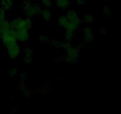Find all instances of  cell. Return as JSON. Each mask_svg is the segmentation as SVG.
<instances>
[{
  "label": "cell",
  "mask_w": 121,
  "mask_h": 114,
  "mask_svg": "<svg viewBox=\"0 0 121 114\" xmlns=\"http://www.w3.org/2000/svg\"><path fill=\"white\" fill-rule=\"evenodd\" d=\"M23 60L26 64H30V63L32 62V55L24 54Z\"/></svg>",
  "instance_id": "obj_20"
},
{
  "label": "cell",
  "mask_w": 121,
  "mask_h": 114,
  "mask_svg": "<svg viewBox=\"0 0 121 114\" xmlns=\"http://www.w3.org/2000/svg\"><path fill=\"white\" fill-rule=\"evenodd\" d=\"M1 8L5 10H9L13 7V0H1Z\"/></svg>",
  "instance_id": "obj_9"
},
{
  "label": "cell",
  "mask_w": 121,
  "mask_h": 114,
  "mask_svg": "<svg viewBox=\"0 0 121 114\" xmlns=\"http://www.w3.org/2000/svg\"><path fill=\"white\" fill-rule=\"evenodd\" d=\"M17 39L20 42H27L30 39V34L27 30H16Z\"/></svg>",
  "instance_id": "obj_6"
},
{
  "label": "cell",
  "mask_w": 121,
  "mask_h": 114,
  "mask_svg": "<svg viewBox=\"0 0 121 114\" xmlns=\"http://www.w3.org/2000/svg\"><path fill=\"white\" fill-rule=\"evenodd\" d=\"M24 54L29 55H32L33 53V50L31 48H26V49H24Z\"/></svg>",
  "instance_id": "obj_24"
},
{
  "label": "cell",
  "mask_w": 121,
  "mask_h": 114,
  "mask_svg": "<svg viewBox=\"0 0 121 114\" xmlns=\"http://www.w3.org/2000/svg\"><path fill=\"white\" fill-rule=\"evenodd\" d=\"M79 57V49L78 48L70 47L66 50V55L65 56V61L68 62L72 63L76 61Z\"/></svg>",
  "instance_id": "obj_3"
},
{
  "label": "cell",
  "mask_w": 121,
  "mask_h": 114,
  "mask_svg": "<svg viewBox=\"0 0 121 114\" xmlns=\"http://www.w3.org/2000/svg\"><path fill=\"white\" fill-rule=\"evenodd\" d=\"M56 1H57V0H56Z\"/></svg>",
  "instance_id": "obj_31"
},
{
  "label": "cell",
  "mask_w": 121,
  "mask_h": 114,
  "mask_svg": "<svg viewBox=\"0 0 121 114\" xmlns=\"http://www.w3.org/2000/svg\"><path fill=\"white\" fill-rule=\"evenodd\" d=\"M85 0H76V4L79 5H83L85 4Z\"/></svg>",
  "instance_id": "obj_29"
},
{
  "label": "cell",
  "mask_w": 121,
  "mask_h": 114,
  "mask_svg": "<svg viewBox=\"0 0 121 114\" xmlns=\"http://www.w3.org/2000/svg\"><path fill=\"white\" fill-rule=\"evenodd\" d=\"M74 32H71V31L66 30L65 33V38L67 41H71L74 38Z\"/></svg>",
  "instance_id": "obj_17"
},
{
  "label": "cell",
  "mask_w": 121,
  "mask_h": 114,
  "mask_svg": "<svg viewBox=\"0 0 121 114\" xmlns=\"http://www.w3.org/2000/svg\"><path fill=\"white\" fill-rule=\"evenodd\" d=\"M20 78H21V80H25L27 78V75H26V73H24V72H21V74H20Z\"/></svg>",
  "instance_id": "obj_28"
},
{
  "label": "cell",
  "mask_w": 121,
  "mask_h": 114,
  "mask_svg": "<svg viewBox=\"0 0 121 114\" xmlns=\"http://www.w3.org/2000/svg\"><path fill=\"white\" fill-rule=\"evenodd\" d=\"M32 5H33V4H32L31 0H24L21 3V7L23 10L29 8Z\"/></svg>",
  "instance_id": "obj_16"
},
{
  "label": "cell",
  "mask_w": 121,
  "mask_h": 114,
  "mask_svg": "<svg viewBox=\"0 0 121 114\" xmlns=\"http://www.w3.org/2000/svg\"><path fill=\"white\" fill-rule=\"evenodd\" d=\"M94 17L91 14H85L83 16V21L86 23H91L94 21Z\"/></svg>",
  "instance_id": "obj_15"
},
{
  "label": "cell",
  "mask_w": 121,
  "mask_h": 114,
  "mask_svg": "<svg viewBox=\"0 0 121 114\" xmlns=\"http://www.w3.org/2000/svg\"><path fill=\"white\" fill-rule=\"evenodd\" d=\"M25 14H26V16L27 17H32L33 16H34L35 15V13H34V8H33V5L31 7H29L28 8H26V9L23 10Z\"/></svg>",
  "instance_id": "obj_14"
},
{
  "label": "cell",
  "mask_w": 121,
  "mask_h": 114,
  "mask_svg": "<svg viewBox=\"0 0 121 114\" xmlns=\"http://www.w3.org/2000/svg\"><path fill=\"white\" fill-rule=\"evenodd\" d=\"M39 40H40V41L41 42L43 43H46L48 41L47 37L44 35H40V36H39Z\"/></svg>",
  "instance_id": "obj_25"
},
{
  "label": "cell",
  "mask_w": 121,
  "mask_h": 114,
  "mask_svg": "<svg viewBox=\"0 0 121 114\" xmlns=\"http://www.w3.org/2000/svg\"><path fill=\"white\" fill-rule=\"evenodd\" d=\"M33 8H34V13H35V15H40L42 13L43 9L39 4H35L33 5Z\"/></svg>",
  "instance_id": "obj_19"
},
{
  "label": "cell",
  "mask_w": 121,
  "mask_h": 114,
  "mask_svg": "<svg viewBox=\"0 0 121 114\" xmlns=\"http://www.w3.org/2000/svg\"><path fill=\"white\" fill-rule=\"evenodd\" d=\"M71 44L70 43V42L69 41H67L66 40V42H63V43H61V45H60V48H61L64 49L65 50H67L70 47H71Z\"/></svg>",
  "instance_id": "obj_23"
},
{
  "label": "cell",
  "mask_w": 121,
  "mask_h": 114,
  "mask_svg": "<svg viewBox=\"0 0 121 114\" xmlns=\"http://www.w3.org/2000/svg\"><path fill=\"white\" fill-rule=\"evenodd\" d=\"M41 15H42L43 19H44L45 20H46V21H49V20H50L52 17V13H51L47 9L43 10Z\"/></svg>",
  "instance_id": "obj_13"
},
{
  "label": "cell",
  "mask_w": 121,
  "mask_h": 114,
  "mask_svg": "<svg viewBox=\"0 0 121 114\" xmlns=\"http://www.w3.org/2000/svg\"><path fill=\"white\" fill-rule=\"evenodd\" d=\"M48 42L50 44L51 46H53V47H56V48H60L61 43L59 42L57 40H56L54 39H52L51 40H48Z\"/></svg>",
  "instance_id": "obj_21"
},
{
  "label": "cell",
  "mask_w": 121,
  "mask_h": 114,
  "mask_svg": "<svg viewBox=\"0 0 121 114\" xmlns=\"http://www.w3.org/2000/svg\"><path fill=\"white\" fill-rule=\"evenodd\" d=\"M1 38V40H2V43H3L5 47L9 46V45H12L17 43V36H16V30L13 28L9 30L5 33L2 34Z\"/></svg>",
  "instance_id": "obj_2"
},
{
  "label": "cell",
  "mask_w": 121,
  "mask_h": 114,
  "mask_svg": "<svg viewBox=\"0 0 121 114\" xmlns=\"http://www.w3.org/2000/svg\"><path fill=\"white\" fill-rule=\"evenodd\" d=\"M69 23V20L67 19L66 15H61V16L59 17V19H58V23L59 25L61 27H65L67 24Z\"/></svg>",
  "instance_id": "obj_11"
},
{
  "label": "cell",
  "mask_w": 121,
  "mask_h": 114,
  "mask_svg": "<svg viewBox=\"0 0 121 114\" xmlns=\"http://www.w3.org/2000/svg\"><path fill=\"white\" fill-rule=\"evenodd\" d=\"M41 3L44 7L47 8H49L53 5L52 0H41Z\"/></svg>",
  "instance_id": "obj_22"
},
{
  "label": "cell",
  "mask_w": 121,
  "mask_h": 114,
  "mask_svg": "<svg viewBox=\"0 0 121 114\" xmlns=\"http://www.w3.org/2000/svg\"><path fill=\"white\" fill-rule=\"evenodd\" d=\"M12 28H13L11 26V21H8L5 20L4 22L1 23L0 24V36H1L2 34H4L6 32L9 31V30L12 29Z\"/></svg>",
  "instance_id": "obj_8"
},
{
  "label": "cell",
  "mask_w": 121,
  "mask_h": 114,
  "mask_svg": "<svg viewBox=\"0 0 121 114\" xmlns=\"http://www.w3.org/2000/svg\"><path fill=\"white\" fill-rule=\"evenodd\" d=\"M66 17H67L69 21H70V22L76 24L79 26L81 24L82 21L80 20V18H79V15H78V13L74 11H69L67 12V14H66Z\"/></svg>",
  "instance_id": "obj_5"
},
{
  "label": "cell",
  "mask_w": 121,
  "mask_h": 114,
  "mask_svg": "<svg viewBox=\"0 0 121 114\" xmlns=\"http://www.w3.org/2000/svg\"><path fill=\"white\" fill-rule=\"evenodd\" d=\"M79 27V26H78V25H76V24L69 21V23L67 24V25H66V27H65V28H66V30H69V31H71V32H74L76 30L78 29Z\"/></svg>",
  "instance_id": "obj_12"
},
{
  "label": "cell",
  "mask_w": 121,
  "mask_h": 114,
  "mask_svg": "<svg viewBox=\"0 0 121 114\" xmlns=\"http://www.w3.org/2000/svg\"><path fill=\"white\" fill-rule=\"evenodd\" d=\"M99 32H100L101 34H104L105 33V30H104V28H101L100 30H99Z\"/></svg>",
  "instance_id": "obj_30"
},
{
  "label": "cell",
  "mask_w": 121,
  "mask_h": 114,
  "mask_svg": "<svg viewBox=\"0 0 121 114\" xmlns=\"http://www.w3.org/2000/svg\"><path fill=\"white\" fill-rule=\"evenodd\" d=\"M6 48H7L8 55L12 59H15L17 58L21 52V49L17 43L7 46Z\"/></svg>",
  "instance_id": "obj_4"
},
{
  "label": "cell",
  "mask_w": 121,
  "mask_h": 114,
  "mask_svg": "<svg viewBox=\"0 0 121 114\" xmlns=\"http://www.w3.org/2000/svg\"><path fill=\"white\" fill-rule=\"evenodd\" d=\"M6 12L2 8H0V24L6 20Z\"/></svg>",
  "instance_id": "obj_18"
},
{
  "label": "cell",
  "mask_w": 121,
  "mask_h": 114,
  "mask_svg": "<svg viewBox=\"0 0 121 114\" xmlns=\"http://www.w3.org/2000/svg\"><path fill=\"white\" fill-rule=\"evenodd\" d=\"M17 73H18V70L17 69H15V68L13 69V70H11L9 72V74L11 77L15 76V75H17Z\"/></svg>",
  "instance_id": "obj_26"
},
{
  "label": "cell",
  "mask_w": 121,
  "mask_h": 114,
  "mask_svg": "<svg viewBox=\"0 0 121 114\" xmlns=\"http://www.w3.org/2000/svg\"><path fill=\"white\" fill-rule=\"evenodd\" d=\"M56 5L60 8L66 9L70 7V2L69 0H57Z\"/></svg>",
  "instance_id": "obj_10"
},
{
  "label": "cell",
  "mask_w": 121,
  "mask_h": 114,
  "mask_svg": "<svg viewBox=\"0 0 121 114\" xmlns=\"http://www.w3.org/2000/svg\"><path fill=\"white\" fill-rule=\"evenodd\" d=\"M85 41L86 43H91L94 39V34L92 30L89 27H86L83 31Z\"/></svg>",
  "instance_id": "obj_7"
},
{
  "label": "cell",
  "mask_w": 121,
  "mask_h": 114,
  "mask_svg": "<svg viewBox=\"0 0 121 114\" xmlns=\"http://www.w3.org/2000/svg\"><path fill=\"white\" fill-rule=\"evenodd\" d=\"M104 13H105V14H106V15H111V10L108 7H106H106H104Z\"/></svg>",
  "instance_id": "obj_27"
},
{
  "label": "cell",
  "mask_w": 121,
  "mask_h": 114,
  "mask_svg": "<svg viewBox=\"0 0 121 114\" xmlns=\"http://www.w3.org/2000/svg\"><path fill=\"white\" fill-rule=\"evenodd\" d=\"M13 28L15 30H29L32 26V20L30 18L22 19L21 17H17L13 21H11Z\"/></svg>",
  "instance_id": "obj_1"
}]
</instances>
